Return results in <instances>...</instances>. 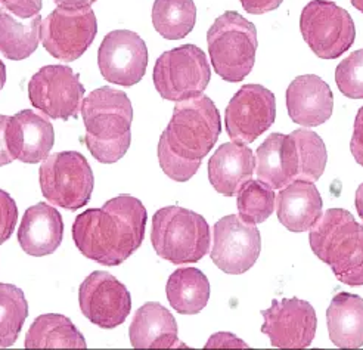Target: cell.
<instances>
[{"label": "cell", "instance_id": "ab89813d", "mask_svg": "<svg viewBox=\"0 0 363 350\" xmlns=\"http://www.w3.org/2000/svg\"><path fill=\"white\" fill-rule=\"evenodd\" d=\"M352 2V5L357 9V11H360L362 13H363V0H350Z\"/></svg>", "mask_w": 363, "mask_h": 350}, {"label": "cell", "instance_id": "ac0fdd59", "mask_svg": "<svg viewBox=\"0 0 363 350\" xmlns=\"http://www.w3.org/2000/svg\"><path fill=\"white\" fill-rule=\"evenodd\" d=\"M6 143L13 160L35 164L50 154L55 143V131L42 114L33 109H23L9 117Z\"/></svg>", "mask_w": 363, "mask_h": 350}, {"label": "cell", "instance_id": "44dd1931", "mask_svg": "<svg viewBox=\"0 0 363 350\" xmlns=\"http://www.w3.org/2000/svg\"><path fill=\"white\" fill-rule=\"evenodd\" d=\"M62 216L55 207L39 202L26 210L18 229V243L27 254L43 257L55 253L62 243Z\"/></svg>", "mask_w": 363, "mask_h": 350}, {"label": "cell", "instance_id": "d6986e66", "mask_svg": "<svg viewBox=\"0 0 363 350\" xmlns=\"http://www.w3.org/2000/svg\"><path fill=\"white\" fill-rule=\"evenodd\" d=\"M286 108L294 123L304 127L320 126L333 116V90L318 76H298L286 89Z\"/></svg>", "mask_w": 363, "mask_h": 350}, {"label": "cell", "instance_id": "74e56055", "mask_svg": "<svg viewBox=\"0 0 363 350\" xmlns=\"http://www.w3.org/2000/svg\"><path fill=\"white\" fill-rule=\"evenodd\" d=\"M356 209H357V213L360 214V217L363 220V183L356 191Z\"/></svg>", "mask_w": 363, "mask_h": 350}, {"label": "cell", "instance_id": "484cf974", "mask_svg": "<svg viewBox=\"0 0 363 350\" xmlns=\"http://www.w3.org/2000/svg\"><path fill=\"white\" fill-rule=\"evenodd\" d=\"M172 307L182 315H196L210 299V283L207 276L196 268L174 270L166 287Z\"/></svg>", "mask_w": 363, "mask_h": 350}, {"label": "cell", "instance_id": "5bb4252c", "mask_svg": "<svg viewBox=\"0 0 363 350\" xmlns=\"http://www.w3.org/2000/svg\"><path fill=\"white\" fill-rule=\"evenodd\" d=\"M98 65L102 77L113 84L130 87L139 83L148 67V48L130 30L108 33L98 50Z\"/></svg>", "mask_w": 363, "mask_h": 350}, {"label": "cell", "instance_id": "f35d334b", "mask_svg": "<svg viewBox=\"0 0 363 350\" xmlns=\"http://www.w3.org/2000/svg\"><path fill=\"white\" fill-rule=\"evenodd\" d=\"M5 83H6V67L2 61H0V90L4 89Z\"/></svg>", "mask_w": 363, "mask_h": 350}, {"label": "cell", "instance_id": "7c38bea8", "mask_svg": "<svg viewBox=\"0 0 363 350\" xmlns=\"http://www.w3.org/2000/svg\"><path fill=\"white\" fill-rule=\"evenodd\" d=\"M30 102L53 120L76 119L84 99V86L68 65H46L28 83Z\"/></svg>", "mask_w": 363, "mask_h": 350}, {"label": "cell", "instance_id": "ba28073f", "mask_svg": "<svg viewBox=\"0 0 363 350\" xmlns=\"http://www.w3.org/2000/svg\"><path fill=\"white\" fill-rule=\"evenodd\" d=\"M43 197L50 204L67 210H79L92 198L95 177L80 153L49 154L39 169Z\"/></svg>", "mask_w": 363, "mask_h": 350}, {"label": "cell", "instance_id": "d6a6232c", "mask_svg": "<svg viewBox=\"0 0 363 350\" xmlns=\"http://www.w3.org/2000/svg\"><path fill=\"white\" fill-rule=\"evenodd\" d=\"M350 151H352V155L354 157L356 163L360 164L363 168V106L359 109L356 114V119H354Z\"/></svg>", "mask_w": 363, "mask_h": 350}, {"label": "cell", "instance_id": "e575fe53", "mask_svg": "<svg viewBox=\"0 0 363 350\" xmlns=\"http://www.w3.org/2000/svg\"><path fill=\"white\" fill-rule=\"evenodd\" d=\"M242 8L252 15H262L270 11H275L281 6L284 0H240Z\"/></svg>", "mask_w": 363, "mask_h": 350}, {"label": "cell", "instance_id": "7402d4cb", "mask_svg": "<svg viewBox=\"0 0 363 350\" xmlns=\"http://www.w3.org/2000/svg\"><path fill=\"white\" fill-rule=\"evenodd\" d=\"M279 222L291 232L311 231L322 216L323 201L311 180H294L281 188L277 201Z\"/></svg>", "mask_w": 363, "mask_h": 350}, {"label": "cell", "instance_id": "7a4b0ae2", "mask_svg": "<svg viewBox=\"0 0 363 350\" xmlns=\"http://www.w3.org/2000/svg\"><path fill=\"white\" fill-rule=\"evenodd\" d=\"M220 131L219 109L208 97L177 101L172 120L158 142L162 172L176 182L189 180L213 150Z\"/></svg>", "mask_w": 363, "mask_h": 350}, {"label": "cell", "instance_id": "9c48e42d", "mask_svg": "<svg viewBox=\"0 0 363 350\" xmlns=\"http://www.w3.org/2000/svg\"><path fill=\"white\" fill-rule=\"evenodd\" d=\"M152 79L161 98L177 102L203 95L210 83L211 70L201 49L184 45L161 55Z\"/></svg>", "mask_w": 363, "mask_h": 350}, {"label": "cell", "instance_id": "f546056e", "mask_svg": "<svg viewBox=\"0 0 363 350\" xmlns=\"http://www.w3.org/2000/svg\"><path fill=\"white\" fill-rule=\"evenodd\" d=\"M237 195L240 217L247 224H263L275 210L277 195L274 188L259 179H250Z\"/></svg>", "mask_w": 363, "mask_h": 350}, {"label": "cell", "instance_id": "603a6c76", "mask_svg": "<svg viewBox=\"0 0 363 350\" xmlns=\"http://www.w3.org/2000/svg\"><path fill=\"white\" fill-rule=\"evenodd\" d=\"M135 349H186L177 337L174 317L164 306L150 302L139 307L129 328Z\"/></svg>", "mask_w": 363, "mask_h": 350}, {"label": "cell", "instance_id": "83f0119b", "mask_svg": "<svg viewBox=\"0 0 363 350\" xmlns=\"http://www.w3.org/2000/svg\"><path fill=\"white\" fill-rule=\"evenodd\" d=\"M196 8L194 0H155L152 24L167 40H180L194 30Z\"/></svg>", "mask_w": 363, "mask_h": 350}, {"label": "cell", "instance_id": "4dcf8cb0", "mask_svg": "<svg viewBox=\"0 0 363 350\" xmlns=\"http://www.w3.org/2000/svg\"><path fill=\"white\" fill-rule=\"evenodd\" d=\"M335 82L344 97L363 99V49L352 52L337 65Z\"/></svg>", "mask_w": 363, "mask_h": 350}, {"label": "cell", "instance_id": "52a82bcc", "mask_svg": "<svg viewBox=\"0 0 363 350\" xmlns=\"http://www.w3.org/2000/svg\"><path fill=\"white\" fill-rule=\"evenodd\" d=\"M211 64L225 82H242L256 62L257 28L237 11L216 18L207 33Z\"/></svg>", "mask_w": 363, "mask_h": 350}, {"label": "cell", "instance_id": "8fae6325", "mask_svg": "<svg viewBox=\"0 0 363 350\" xmlns=\"http://www.w3.org/2000/svg\"><path fill=\"white\" fill-rule=\"evenodd\" d=\"M98 21L94 9H68L58 6L40 24V42L45 49L62 62H72L94 43Z\"/></svg>", "mask_w": 363, "mask_h": 350}, {"label": "cell", "instance_id": "d4e9b609", "mask_svg": "<svg viewBox=\"0 0 363 350\" xmlns=\"http://www.w3.org/2000/svg\"><path fill=\"white\" fill-rule=\"evenodd\" d=\"M42 16L38 13L21 20L0 6V52L12 61H23L35 52L40 43Z\"/></svg>", "mask_w": 363, "mask_h": 350}, {"label": "cell", "instance_id": "6da1fadb", "mask_svg": "<svg viewBox=\"0 0 363 350\" xmlns=\"http://www.w3.org/2000/svg\"><path fill=\"white\" fill-rule=\"evenodd\" d=\"M147 209L132 195H118L101 209L79 214L72 239L83 256L104 266H118L142 246L147 228Z\"/></svg>", "mask_w": 363, "mask_h": 350}, {"label": "cell", "instance_id": "4316f807", "mask_svg": "<svg viewBox=\"0 0 363 350\" xmlns=\"http://www.w3.org/2000/svg\"><path fill=\"white\" fill-rule=\"evenodd\" d=\"M77 327L64 315L46 313L35 318L26 336V349H86Z\"/></svg>", "mask_w": 363, "mask_h": 350}, {"label": "cell", "instance_id": "836d02e7", "mask_svg": "<svg viewBox=\"0 0 363 350\" xmlns=\"http://www.w3.org/2000/svg\"><path fill=\"white\" fill-rule=\"evenodd\" d=\"M206 349H247L248 344L232 333H216L210 337Z\"/></svg>", "mask_w": 363, "mask_h": 350}, {"label": "cell", "instance_id": "cb8c5ba5", "mask_svg": "<svg viewBox=\"0 0 363 350\" xmlns=\"http://www.w3.org/2000/svg\"><path fill=\"white\" fill-rule=\"evenodd\" d=\"M331 341L341 349L363 346V299L356 294L338 292L326 310Z\"/></svg>", "mask_w": 363, "mask_h": 350}, {"label": "cell", "instance_id": "d590c367", "mask_svg": "<svg viewBox=\"0 0 363 350\" xmlns=\"http://www.w3.org/2000/svg\"><path fill=\"white\" fill-rule=\"evenodd\" d=\"M8 121H9L8 116H0V168L13 161V157L11 155L8 150V143H6Z\"/></svg>", "mask_w": 363, "mask_h": 350}, {"label": "cell", "instance_id": "30bf717a", "mask_svg": "<svg viewBox=\"0 0 363 350\" xmlns=\"http://www.w3.org/2000/svg\"><path fill=\"white\" fill-rule=\"evenodd\" d=\"M304 42L322 60H335L347 52L356 39L352 15L333 2L312 0L300 16Z\"/></svg>", "mask_w": 363, "mask_h": 350}, {"label": "cell", "instance_id": "4fadbf2b", "mask_svg": "<svg viewBox=\"0 0 363 350\" xmlns=\"http://www.w3.org/2000/svg\"><path fill=\"white\" fill-rule=\"evenodd\" d=\"M262 238L256 225L235 214L222 217L213 228V263L229 275H241L257 262Z\"/></svg>", "mask_w": 363, "mask_h": 350}, {"label": "cell", "instance_id": "60d3db41", "mask_svg": "<svg viewBox=\"0 0 363 350\" xmlns=\"http://www.w3.org/2000/svg\"><path fill=\"white\" fill-rule=\"evenodd\" d=\"M13 2H15V0H0V4H2V6H4L5 9H8Z\"/></svg>", "mask_w": 363, "mask_h": 350}, {"label": "cell", "instance_id": "277c9868", "mask_svg": "<svg viewBox=\"0 0 363 350\" xmlns=\"http://www.w3.org/2000/svg\"><path fill=\"white\" fill-rule=\"evenodd\" d=\"M80 113L90 154L104 164L121 160L132 142L133 106L129 97L118 89L104 86L83 99Z\"/></svg>", "mask_w": 363, "mask_h": 350}, {"label": "cell", "instance_id": "ffe728a7", "mask_svg": "<svg viewBox=\"0 0 363 350\" xmlns=\"http://www.w3.org/2000/svg\"><path fill=\"white\" fill-rule=\"evenodd\" d=\"M254 169L256 157L250 146L237 141L226 142L208 161V180L219 194L233 197L252 177Z\"/></svg>", "mask_w": 363, "mask_h": 350}, {"label": "cell", "instance_id": "f1b7e54d", "mask_svg": "<svg viewBox=\"0 0 363 350\" xmlns=\"http://www.w3.org/2000/svg\"><path fill=\"white\" fill-rule=\"evenodd\" d=\"M28 317V303L21 288L0 283V347H11L20 337Z\"/></svg>", "mask_w": 363, "mask_h": 350}, {"label": "cell", "instance_id": "9a60e30c", "mask_svg": "<svg viewBox=\"0 0 363 350\" xmlns=\"http://www.w3.org/2000/svg\"><path fill=\"white\" fill-rule=\"evenodd\" d=\"M79 303L83 315L105 329L121 325L132 310L129 290L116 276L104 270L92 272L82 283Z\"/></svg>", "mask_w": 363, "mask_h": 350}, {"label": "cell", "instance_id": "2e32d148", "mask_svg": "<svg viewBox=\"0 0 363 350\" xmlns=\"http://www.w3.org/2000/svg\"><path fill=\"white\" fill-rule=\"evenodd\" d=\"M275 119V95L260 84H245L226 108V132L233 141L251 143L274 124Z\"/></svg>", "mask_w": 363, "mask_h": 350}, {"label": "cell", "instance_id": "5b68a950", "mask_svg": "<svg viewBox=\"0 0 363 350\" xmlns=\"http://www.w3.org/2000/svg\"><path fill=\"white\" fill-rule=\"evenodd\" d=\"M312 251L328 265L337 280L350 287L363 285V225L344 209H330L308 235Z\"/></svg>", "mask_w": 363, "mask_h": 350}, {"label": "cell", "instance_id": "8992f818", "mask_svg": "<svg viewBox=\"0 0 363 350\" xmlns=\"http://www.w3.org/2000/svg\"><path fill=\"white\" fill-rule=\"evenodd\" d=\"M151 243L161 259L173 265L195 263L210 251V226L201 214L169 206L152 217Z\"/></svg>", "mask_w": 363, "mask_h": 350}, {"label": "cell", "instance_id": "e0dca14e", "mask_svg": "<svg viewBox=\"0 0 363 350\" xmlns=\"http://www.w3.org/2000/svg\"><path fill=\"white\" fill-rule=\"evenodd\" d=\"M264 318L262 333L274 347L306 349L312 344L318 318L313 306L301 299L274 300L272 306L262 310Z\"/></svg>", "mask_w": 363, "mask_h": 350}, {"label": "cell", "instance_id": "3957f363", "mask_svg": "<svg viewBox=\"0 0 363 350\" xmlns=\"http://www.w3.org/2000/svg\"><path fill=\"white\" fill-rule=\"evenodd\" d=\"M328 154L322 138L307 128L293 133H270L256 153L257 179L274 190L294 180L316 182L323 175Z\"/></svg>", "mask_w": 363, "mask_h": 350}, {"label": "cell", "instance_id": "8d00e7d4", "mask_svg": "<svg viewBox=\"0 0 363 350\" xmlns=\"http://www.w3.org/2000/svg\"><path fill=\"white\" fill-rule=\"evenodd\" d=\"M57 4V6L61 8H68V9H80V8H87L92 4H95L96 0H53Z\"/></svg>", "mask_w": 363, "mask_h": 350}, {"label": "cell", "instance_id": "1f68e13d", "mask_svg": "<svg viewBox=\"0 0 363 350\" xmlns=\"http://www.w3.org/2000/svg\"><path fill=\"white\" fill-rule=\"evenodd\" d=\"M18 220V207L15 199L0 190V246L11 238Z\"/></svg>", "mask_w": 363, "mask_h": 350}]
</instances>
